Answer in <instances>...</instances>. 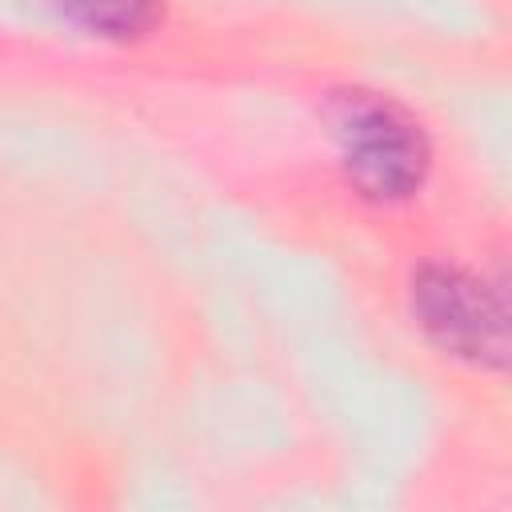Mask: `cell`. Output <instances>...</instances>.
Segmentation results:
<instances>
[{
	"mask_svg": "<svg viewBox=\"0 0 512 512\" xmlns=\"http://www.w3.org/2000/svg\"><path fill=\"white\" fill-rule=\"evenodd\" d=\"M344 172L372 200H408L428 176L424 128L388 96L368 88H336L320 108Z\"/></svg>",
	"mask_w": 512,
	"mask_h": 512,
	"instance_id": "cell-1",
	"label": "cell"
},
{
	"mask_svg": "<svg viewBox=\"0 0 512 512\" xmlns=\"http://www.w3.org/2000/svg\"><path fill=\"white\" fill-rule=\"evenodd\" d=\"M412 316L440 352L480 368L508 364L504 296L484 280H476L472 272L448 264H424L412 276Z\"/></svg>",
	"mask_w": 512,
	"mask_h": 512,
	"instance_id": "cell-2",
	"label": "cell"
},
{
	"mask_svg": "<svg viewBox=\"0 0 512 512\" xmlns=\"http://www.w3.org/2000/svg\"><path fill=\"white\" fill-rule=\"evenodd\" d=\"M56 8L76 28L92 32V36H108V40L144 36L160 20L156 0H56Z\"/></svg>",
	"mask_w": 512,
	"mask_h": 512,
	"instance_id": "cell-3",
	"label": "cell"
}]
</instances>
